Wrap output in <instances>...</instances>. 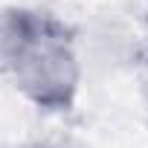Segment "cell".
<instances>
[{"mask_svg": "<svg viewBox=\"0 0 148 148\" xmlns=\"http://www.w3.org/2000/svg\"><path fill=\"white\" fill-rule=\"evenodd\" d=\"M82 73L76 26L52 12L29 9L26 32L9 70L18 93L44 113H67L79 99Z\"/></svg>", "mask_w": 148, "mask_h": 148, "instance_id": "cell-1", "label": "cell"}, {"mask_svg": "<svg viewBox=\"0 0 148 148\" xmlns=\"http://www.w3.org/2000/svg\"><path fill=\"white\" fill-rule=\"evenodd\" d=\"M26 6H0V76H9L26 32Z\"/></svg>", "mask_w": 148, "mask_h": 148, "instance_id": "cell-2", "label": "cell"}, {"mask_svg": "<svg viewBox=\"0 0 148 148\" xmlns=\"http://www.w3.org/2000/svg\"><path fill=\"white\" fill-rule=\"evenodd\" d=\"M12 148H79L73 139H64V136H38V139H26V142H18Z\"/></svg>", "mask_w": 148, "mask_h": 148, "instance_id": "cell-3", "label": "cell"}]
</instances>
